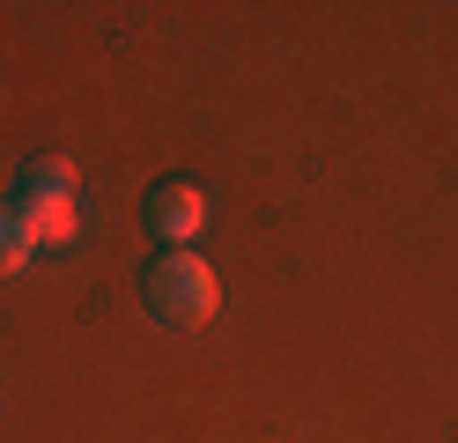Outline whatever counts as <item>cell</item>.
I'll list each match as a JSON object with an SVG mask.
<instances>
[{"instance_id": "6da1fadb", "label": "cell", "mask_w": 458, "mask_h": 443, "mask_svg": "<svg viewBox=\"0 0 458 443\" xmlns=\"http://www.w3.org/2000/svg\"><path fill=\"white\" fill-rule=\"evenodd\" d=\"M222 303V281L199 251H156L148 259V311L163 325H208Z\"/></svg>"}, {"instance_id": "7a4b0ae2", "label": "cell", "mask_w": 458, "mask_h": 443, "mask_svg": "<svg viewBox=\"0 0 458 443\" xmlns=\"http://www.w3.org/2000/svg\"><path fill=\"white\" fill-rule=\"evenodd\" d=\"M148 229L163 251H185L199 229H208V200H199V185H185V177H163V185L148 192Z\"/></svg>"}, {"instance_id": "3957f363", "label": "cell", "mask_w": 458, "mask_h": 443, "mask_svg": "<svg viewBox=\"0 0 458 443\" xmlns=\"http://www.w3.org/2000/svg\"><path fill=\"white\" fill-rule=\"evenodd\" d=\"M15 215H22V229H30V244L45 251V244H67L74 236V200H8Z\"/></svg>"}, {"instance_id": "277c9868", "label": "cell", "mask_w": 458, "mask_h": 443, "mask_svg": "<svg viewBox=\"0 0 458 443\" xmlns=\"http://www.w3.org/2000/svg\"><path fill=\"white\" fill-rule=\"evenodd\" d=\"M15 200H74V163L67 156H38L15 177Z\"/></svg>"}, {"instance_id": "5b68a950", "label": "cell", "mask_w": 458, "mask_h": 443, "mask_svg": "<svg viewBox=\"0 0 458 443\" xmlns=\"http://www.w3.org/2000/svg\"><path fill=\"white\" fill-rule=\"evenodd\" d=\"M30 259H38V244H30V229H22V215H15V207H0V281L22 274Z\"/></svg>"}]
</instances>
